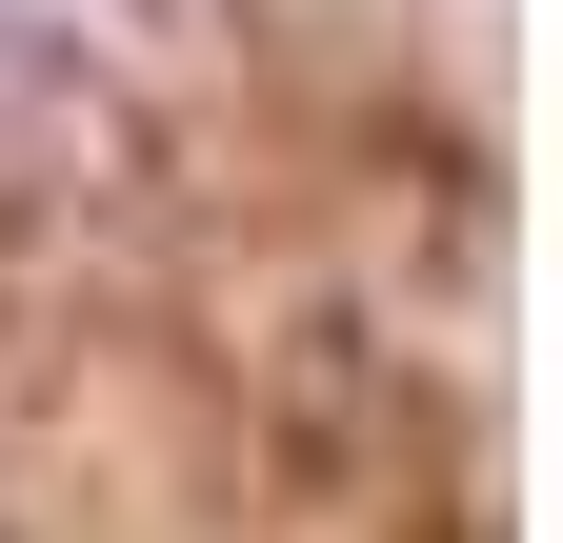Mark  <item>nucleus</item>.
Instances as JSON below:
<instances>
[{"label":"nucleus","mask_w":563,"mask_h":543,"mask_svg":"<svg viewBox=\"0 0 563 543\" xmlns=\"http://www.w3.org/2000/svg\"><path fill=\"white\" fill-rule=\"evenodd\" d=\"M60 21H101V0H0V41H60Z\"/></svg>","instance_id":"f257e3e1"}]
</instances>
